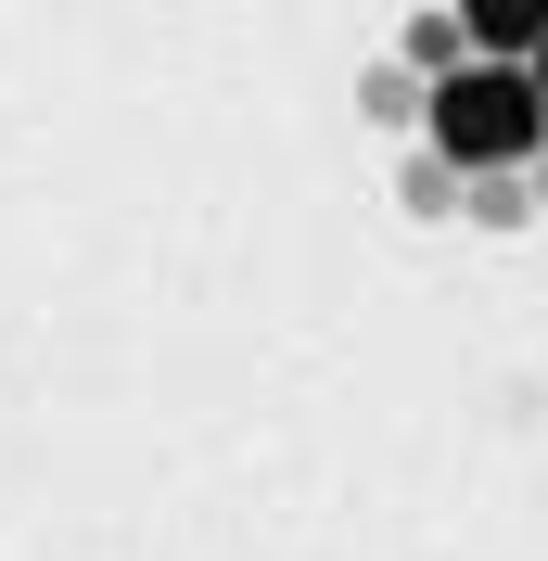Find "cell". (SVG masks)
<instances>
[{
    "label": "cell",
    "instance_id": "cell-5",
    "mask_svg": "<svg viewBox=\"0 0 548 561\" xmlns=\"http://www.w3.org/2000/svg\"><path fill=\"white\" fill-rule=\"evenodd\" d=\"M459 217H472V230H498V243H511V230H536V179H523V167H484L472 192H459Z\"/></svg>",
    "mask_w": 548,
    "mask_h": 561
},
{
    "label": "cell",
    "instance_id": "cell-2",
    "mask_svg": "<svg viewBox=\"0 0 548 561\" xmlns=\"http://www.w3.org/2000/svg\"><path fill=\"white\" fill-rule=\"evenodd\" d=\"M459 192H472V167H446L434 140H409V167H396V217H409V230H446Z\"/></svg>",
    "mask_w": 548,
    "mask_h": 561
},
{
    "label": "cell",
    "instance_id": "cell-8",
    "mask_svg": "<svg viewBox=\"0 0 548 561\" xmlns=\"http://www.w3.org/2000/svg\"><path fill=\"white\" fill-rule=\"evenodd\" d=\"M536 90H548V51H536Z\"/></svg>",
    "mask_w": 548,
    "mask_h": 561
},
{
    "label": "cell",
    "instance_id": "cell-4",
    "mask_svg": "<svg viewBox=\"0 0 548 561\" xmlns=\"http://www.w3.org/2000/svg\"><path fill=\"white\" fill-rule=\"evenodd\" d=\"M396 65H421V77H459V65H472V26H459V0H409V38H396Z\"/></svg>",
    "mask_w": 548,
    "mask_h": 561
},
{
    "label": "cell",
    "instance_id": "cell-6",
    "mask_svg": "<svg viewBox=\"0 0 548 561\" xmlns=\"http://www.w3.org/2000/svg\"><path fill=\"white\" fill-rule=\"evenodd\" d=\"M421 103H434L421 65H370V77H357V115H370V128H421Z\"/></svg>",
    "mask_w": 548,
    "mask_h": 561
},
{
    "label": "cell",
    "instance_id": "cell-3",
    "mask_svg": "<svg viewBox=\"0 0 548 561\" xmlns=\"http://www.w3.org/2000/svg\"><path fill=\"white\" fill-rule=\"evenodd\" d=\"M459 26H472V51H498V65H536L548 51V0H459Z\"/></svg>",
    "mask_w": 548,
    "mask_h": 561
},
{
    "label": "cell",
    "instance_id": "cell-1",
    "mask_svg": "<svg viewBox=\"0 0 548 561\" xmlns=\"http://www.w3.org/2000/svg\"><path fill=\"white\" fill-rule=\"evenodd\" d=\"M421 140H434L446 167H536L548 153V90L536 65H498V51H472L459 77H434V103H421Z\"/></svg>",
    "mask_w": 548,
    "mask_h": 561
},
{
    "label": "cell",
    "instance_id": "cell-7",
    "mask_svg": "<svg viewBox=\"0 0 548 561\" xmlns=\"http://www.w3.org/2000/svg\"><path fill=\"white\" fill-rule=\"evenodd\" d=\"M523 179H536V217H548V153H536V167H523Z\"/></svg>",
    "mask_w": 548,
    "mask_h": 561
}]
</instances>
